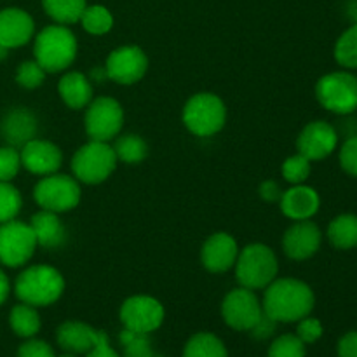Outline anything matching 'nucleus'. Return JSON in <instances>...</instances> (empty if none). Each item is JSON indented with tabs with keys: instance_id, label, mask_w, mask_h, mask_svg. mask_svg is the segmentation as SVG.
Listing matches in <instances>:
<instances>
[{
	"instance_id": "1",
	"label": "nucleus",
	"mask_w": 357,
	"mask_h": 357,
	"mask_svg": "<svg viewBox=\"0 0 357 357\" xmlns=\"http://www.w3.org/2000/svg\"><path fill=\"white\" fill-rule=\"evenodd\" d=\"M316 296L309 284L298 279L275 278L265 288L264 312L275 323H298L310 316Z\"/></svg>"
},
{
	"instance_id": "2",
	"label": "nucleus",
	"mask_w": 357,
	"mask_h": 357,
	"mask_svg": "<svg viewBox=\"0 0 357 357\" xmlns=\"http://www.w3.org/2000/svg\"><path fill=\"white\" fill-rule=\"evenodd\" d=\"M16 296L23 303L33 307H47L58 302L65 291L61 272L49 265H33L17 275L14 282Z\"/></svg>"
},
{
	"instance_id": "3",
	"label": "nucleus",
	"mask_w": 357,
	"mask_h": 357,
	"mask_svg": "<svg viewBox=\"0 0 357 357\" xmlns=\"http://www.w3.org/2000/svg\"><path fill=\"white\" fill-rule=\"evenodd\" d=\"M35 61L47 73H58L68 68L77 58V38L65 24L45 26L35 37Z\"/></svg>"
},
{
	"instance_id": "4",
	"label": "nucleus",
	"mask_w": 357,
	"mask_h": 357,
	"mask_svg": "<svg viewBox=\"0 0 357 357\" xmlns=\"http://www.w3.org/2000/svg\"><path fill=\"white\" fill-rule=\"evenodd\" d=\"M279 272V261L272 248L267 244L253 243L248 244L236 261L237 281L243 288L265 289Z\"/></svg>"
},
{
	"instance_id": "5",
	"label": "nucleus",
	"mask_w": 357,
	"mask_h": 357,
	"mask_svg": "<svg viewBox=\"0 0 357 357\" xmlns=\"http://www.w3.org/2000/svg\"><path fill=\"white\" fill-rule=\"evenodd\" d=\"M117 155L114 146L107 142H94L80 146L72 157V171L77 181L86 185L103 183L117 167Z\"/></svg>"
},
{
	"instance_id": "6",
	"label": "nucleus",
	"mask_w": 357,
	"mask_h": 357,
	"mask_svg": "<svg viewBox=\"0 0 357 357\" xmlns=\"http://www.w3.org/2000/svg\"><path fill=\"white\" fill-rule=\"evenodd\" d=\"M227 122V108L220 96L213 93H197L185 103L183 124L199 138L213 136L223 129Z\"/></svg>"
},
{
	"instance_id": "7",
	"label": "nucleus",
	"mask_w": 357,
	"mask_h": 357,
	"mask_svg": "<svg viewBox=\"0 0 357 357\" xmlns=\"http://www.w3.org/2000/svg\"><path fill=\"white\" fill-rule=\"evenodd\" d=\"M316 98L333 114H352L357 110V77L349 72L326 73L317 80Z\"/></svg>"
},
{
	"instance_id": "8",
	"label": "nucleus",
	"mask_w": 357,
	"mask_h": 357,
	"mask_svg": "<svg viewBox=\"0 0 357 357\" xmlns=\"http://www.w3.org/2000/svg\"><path fill=\"white\" fill-rule=\"evenodd\" d=\"M33 199L45 211H72L80 202V185L66 174H47L33 187Z\"/></svg>"
},
{
	"instance_id": "9",
	"label": "nucleus",
	"mask_w": 357,
	"mask_h": 357,
	"mask_svg": "<svg viewBox=\"0 0 357 357\" xmlns=\"http://www.w3.org/2000/svg\"><path fill=\"white\" fill-rule=\"evenodd\" d=\"M38 243L30 223L10 222L0 223V264L6 267H23L37 250Z\"/></svg>"
},
{
	"instance_id": "10",
	"label": "nucleus",
	"mask_w": 357,
	"mask_h": 357,
	"mask_svg": "<svg viewBox=\"0 0 357 357\" xmlns=\"http://www.w3.org/2000/svg\"><path fill=\"white\" fill-rule=\"evenodd\" d=\"M86 132L94 142H110L117 138L124 126V110L121 103L110 96L93 98L86 107Z\"/></svg>"
},
{
	"instance_id": "11",
	"label": "nucleus",
	"mask_w": 357,
	"mask_h": 357,
	"mask_svg": "<svg viewBox=\"0 0 357 357\" xmlns=\"http://www.w3.org/2000/svg\"><path fill=\"white\" fill-rule=\"evenodd\" d=\"M222 316L232 330L251 331L264 316V307L253 289L241 286L223 298Z\"/></svg>"
},
{
	"instance_id": "12",
	"label": "nucleus",
	"mask_w": 357,
	"mask_h": 357,
	"mask_svg": "<svg viewBox=\"0 0 357 357\" xmlns=\"http://www.w3.org/2000/svg\"><path fill=\"white\" fill-rule=\"evenodd\" d=\"M121 321L126 330L150 335L162 324L164 307L149 295H135L121 307Z\"/></svg>"
},
{
	"instance_id": "13",
	"label": "nucleus",
	"mask_w": 357,
	"mask_h": 357,
	"mask_svg": "<svg viewBox=\"0 0 357 357\" xmlns=\"http://www.w3.org/2000/svg\"><path fill=\"white\" fill-rule=\"evenodd\" d=\"M105 70L108 79L122 86L139 82L149 70V58L138 45H122L108 54Z\"/></svg>"
},
{
	"instance_id": "14",
	"label": "nucleus",
	"mask_w": 357,
	"mask_h": 357,
	"mask_svg": "<svg viewBox=\"0 0 357 357\" xmlns=\"http://www.w3.org/2000/svg\"><path fill=\"white\" fill-rule=\"evenodd\" d=\"M338 143V135L331 124L324 121H314L302 129L296 139L298 153L312 162V160L326 159L335 152Z\"/></svg>"
},
{
	"instance_id": "15",
	"label": "nucleus",
	"mask_w": 357,
	"mask_h": 357,
	"mask_svg": "<svg viewBox=\"0 0 357 357\" xmlns=\"http://www.w3.org/2000/svg\"><path fill=\"white\" fill-rule=\"evenodd\" d=\"M321 239H323V234L316 223L310 220H300L284 232L282 250L286 257L295 261L309 260L319 251Z\"/></svg>"
},
{
	"instance_id": "16",
	"label": "nucleus",
	"mask_w": 357,
	"mask_h": 357,
	"mask_svg": "<svg viewBox=\"0 0 357 357\" xmlns=\"http://www.w3.org/2000/svg\"><path fill=\"white\" fill-rule=\"evenodd\" d=\"M21 166L33 174L47 176L61 167L63 153L58 145L47 139L33 138L24 143L20 150Z\"/></svg>"
},
{
	"instance_id": "17",
	"label": "nucleus",
	"mask_w": 357,
	"mask_h": 357,
	"mask_svg": "<svg viewBox=\"0 0 357 357\" xmlns=\"http://www.w3.org/2000/svg\"><path fill=\"white\" fill-rule=\"evenodd\" d=\"M239 257L237 241L230 234L216 232L206 239L201 250V261L206 271L213 274H223L236 265Z\"/></svg>"
},
{
	"instance_id": "18",
	"label": "nucleus",
	"mask_w": 357,
	"mask_h": 357,
	"mask_svg": "<svg viewBox=\"0 0 357 357\" xmlns=\"http://www.w3.org/2000/svg\"><path fill=\"white\" fill-rule=\"evenodd\" d=\"M35 33L33 17L23 9L7 7L0 10V44L7 49L28 44Z\"/></svg>"
},
{
	"instance_id": "19",
	"label": "nucleus",
	"mask_w": 357,
	"mask_h": 357,
	"mask_svg": "<svg viewBox=\"0 0 357 357\" xmlns=\"http://www.w3.org/2000/svg\"><path fill=\"white\" fill-rule=\"evenodd\" d=\"M281 209L289 220H310L319 211L321 199L319 194L312 187H307L305 183L293 185L289 190L282 192L281 195Z\"/></svg>"
},
{
	"instance_id": "20",
	"label": "nucleus",
	"mask_w": 357,
	"mask_h": 357,
	"mask_svg": "<svg viewBox=\"0 0 357 357\" xmlns=\"http://www.w3.org/2000/svg\"><path fill=\"white\" fill-rule=\"evenodd\" d=\"M100 337V330H94L93 326L80 321H66L56 333L59 347L70 354H87L98 344Z\"/></svg>"
},
{
	"instance_id": "21",
	"label": "nucleus",
	"mask_w": 357,
	"mask_h": 357,
	"mask_svg": "<svg viewBox=\"0 0 357 357\" xmlns=\"http://www.w3.org/2000/svg\"><path fill=\"white\" fill-rule=\"evenodd\" d=\"M38 124L35 115L26 108H14L2 122V135L10 146H23L37 136Z\"/></svg>"
},
{
	"instance_id": "22",
	"label": "nucleus",
	"mask_w": 357,
	"mask_h": 357,
	"mask_svg": "<svg viewBox=\"0 0 357 357\" xmlns=\"http://www.w3.org/2000/svg\"><path fill=\"white\" fill-rule=\"evenodd\" d=\"M30 225L37 237L38 246L45 250H58L66 243V229L59 220L58 213L42 209L31 216Z\"/></svg>"
},
{
	"instance_id": "23",
	"label": "nucleus",
	"mask_w": 357,
	"mask_h": 357,
	"mask_svg": "<svg viewBox=\"0 0 357 357\" xmlns=\"http://www.w3.org/2000/svg\"><path fill=\"white\" fill-rule=\"evenodd\" d=\"M58 93L66 107L72 110H80L93 101V84L84 73L68 72L59 79Z\"/></svg>"
},
{
	"instance_id": "24",
	"label": "nucleus",
	"mask_w": 357,
	"mask_h": 357,
	"mask_svg": "<svg viewBox=\"0 0 357 357\" xmlns=\"http://www.w3.org/2000/svg\"><path fill=\"white\" fill-rule=\"evenodd\" d=\"M328 239L337 250H352L357 246V216L340 215L328 227Z\"/></svg>"
},
{
	"instance_id": "25",
	"label": "nucleus",
	"mask_w": 357,
	"mask_h": 357,
	"mask_svg": "<svg viewBox=\"0 0 357 357\" xmlns=\"http://www.w3.org/2000/svg\"><path fill=\"white\" fill-rule=\"evenodd\" d=\"M10 328L14 333L21 338H31L40 330V316L37 312V307L28 305L21 302L20 305L13 307L9 316Z\"/></svg>"
},
{
	"instance_id": "26",
	"label": "nucleus",
	"mask_w": 357,
	"mask_h": 357,
	"mask_svg": "<svg viewBox=\"0 0 357 357\" xmlns=\"http://www.w3.org/2000/svg\"><path fill=\"white\" fill-rule=\"evenodd\" d=\"M44 10L49 17L58 24H73L80 21L84 9H86V0H42Z\"/></svg>"
},
{
	"instance_id": "27",
	"label": "nucleus",
	"mask_w": 357,
	"mask_h": 357,
	"mask_svg": "<svg viewBox=\"0 0 357 357\" xmlns=\"http://www.w3.org/2000/svg\"><path fill=\"white\" fill-rule=\"evenodd\" d=\"M183 357H229V354L223 342L216 335L202 331L187 342Z\"/></svg>"
},
{
	"instance_id": "28",
	"label": "nucleus",
	"mask_w": 357,
	"mask_h": 357,
	"mask_svg": "<svg viewBox=\"0 0 357 357\" xmlns=\"http://www.w3.org/2000/svg\"><path fill=\"white\" fill-rule=\"evenodd\" d=\"M114 152L124 164H139L149 155V145L138 135H122L115 139Z\"/></svg>"
},
{
	"instance_id": "29",
	"label": "nucleus",
	"mask_w": 357,
	"mask_h": 357,
	"mask_svg": "<svg viewBox=\"0 0 357 357\" xmlns=\"http://www.w3.org/2000/svg\"><path fill=\"white\" fill-rule=\"evenodd\" d=\"M82 28L91 35H105L114 26V16L105 6H86L80 16Z\"/></svg>"
},
{
	"instance_id": "30",
	"label": "nucleus",
	"mask_w": 357,
	"mask_h": 357,
	"mask_svg": "<svg viewBox=\"0 0 357 357\" xmlns=\"http://www.w3.org/2000/svg\"><path fill=\"white\" fill-rule=\"evenodd\" d=\"M335 59L345 68H357V23L349 26L337 40Z\"/></svg>"
},
{
	"instance_id": "31",
	"label": "nucleus",
	"mask_w": 357,
	"mask_h": 357,
	"mask_svg": "<svg viewBox=\"0 0 357 357\" xmlns=\"http://www.w3.org/2000/svg\"><path fill=\"white\" fill-rule=\"evenodd\" d=\"M23 199L20 190L10 181H0V223L16 220L20 215Z\"/></svg>"
},
{
	"instance_id": "32",
	"label": "nucleus",
	"mask_w": 357,
	"mask_h": 357,
	"mask_svg": "<svg viewBox=\"0 0 357 357\" xmlns=\"http://www.w3.org/2000/svg\"><path fill=\"white\" fill-rule=\"evenodd\" d=\"M121 344L124 347V357H160L153 352L149 335L126 330L121 333Z\"/></svg>"
},
{
	"instance_id": "33",
	"label": "nucleus",
	"mask_w": 357,
	"mask_h": 357,
	"mask_svg": "<svg viewBox=\"0 0 357 357\" xmlns=\"http://www.w3.org/2000/svg\"><path fill=\"white\" fill-rule=\"evenodd\" d=\"M310 174V160L303 157L302 153L288 157L282 164V176L286 181L293 185H302Z\"/></svg>"
},
{
	"instance_id": "34",
	"label": "nucleus",
	"mask_w": 357,
	"mask_h": 357,
	"mask_svg": "<svg viewBox=\"0 0 357 357\" xmlns=\"http://www.w3.org/2000/svg\"><path fill=\"white\" fill-rule=\"evenodd\" d=\"M268 357H305V344L296 335H282L272 342Z\"/></svg>"
},
{
	"instance_id": "35",
	"label": "nucleus",
	"mask_w": 357,
	"mask_h": 357,
	"mask_svg": "<svg viewBox=\"0 0 357 357\" xmlns=\"http://www.w3.org/2000/svg\"><path fill=\"white\" fill-rule=\"evenodd\" d=\"M45 70L38 65L35 59L31 61H23L17 66L16 72V82L24 89H37L44 84L45 80Z\"/></svg>"
},
{
	"instance_id": "36",
	"label": "nucleus",
	"mask_w": 357,
	"mask_h": 357,
	"mask_svg": "<svg viewBox=\"0 0 357 357\" xmlns=\"http://www.w3.org/2000/svg\"><path fill=\"white\" fill-rule=\"evenodd\" d=\"M21 169L20 150L14 146L0 149V181H13Z\"/></svg>"
},
{
	"instance_id": "37",
	"label": "nucleus",
	"mask_w": 357,
	"mask_h": 357,
	"mask_svg": "<svg viewBox=\"0 0 357 357\" xmlns=\"http://www.w3.org/2000/svg\"><path fill=\"white\" fill-rule=\"evenodd\" d=\"M296 337L303 342V344H314L323 337V324L319 319L314 317H303L298 321V328H296Z\"/></svg>"
},
{
	"instance_id": "38",
	"label": "nucleus",
	"mask_w": 357,
	"mask_h": 357,
	"mask_svg": "<svg viewBox=\"0 0 357 357\" xmlns=\"http://www.w3.org/2000/svg\"><path fill=\"white\" fill-rule=\"evenodd\" d=\"M340 164L345 173L357 178V136H351L342 145Z\"/></svg>"
},
{
	"instance_id": "39",
	"label": "nucleus",
	"mask_w": 357,
	"mask_h": 357,
	"mask_svg": "<svg viewBox=\"0 0 357 357\" xmlns=\"http://www.w3.org/2000/svg\"><path fill=\"white\" fill-rule=\"evenodd\" d=\"M17 357H56L51 345L44 340H28L17 351Z\"/></svg>"
},
{
	"instance_id": "40",
	"label": "nucleus",
	"mask_w": 357,
	"mask_h": 357,
	"mask_svg": "<svg viewBox=\"0 0 357 357\" xmlns=\"http://www.w3.org/2000/svg\"><path fill=\"white\" fill-rule=\"evenodd\" d=\"M338 357H357V331H349L340 338Z\"/></svg>"
},
{
	"instance_id": "41",
	"label": "nucleus",
	"mask_w": 357,
	"mask_h": 357,
	"mask_svg": "<svg viewBox=\"0 0 357 357\" xmlns=\"http://www.w3.org/2000/svg\"><path fill=\"white\" fill-rule=\"evenodd\" d=\"M86 357H121V356H119L117 352L112 349L107 333H105V331H101L100 340H98V344L94 345L89 352H87Z\"/></svg>"
},
{
	"instance_id": "42",
	"label": "nucleus",
	"mask_w": 357,
	"mask_h": 357,
	"mask_svg": "<svg viewBox=\"0 0 357 357\" xmlns=\"http://www.w3.org/2000/svg\"><path fill=\"white\" fill-rule=\"evenodd\" d=\"M260 195H261V199H264V201L275 202V201H281L282 190H281V187L275 183V181L267 180V181H264V183H261Z\"/></svg>"
},
{
	"instance_id": "43",
	"label": "nucleus",
	"mask_w": 357,
	"mask_h": 357,
	"mask_svg": "<svg viewBox=\"0 0 357 357\" xmlns=\"http://www.w3.org/2000/svg\"><path fill=\"white\" fill-rule=\"evenodd\" d=\"M275 324H278V323H275V321H272L271 317H268L267 314L264 312V316H261V319L258 321L257 326H255L253 330H251V333H253L257 338H267L268 335H271L272 331H274Z\"/></svg>"
},
{
	"instance_id": "44",
	"label": "nucleus",
	"mask_w": 357,
	"mask_h": 357,
	"mask_svg": "<svg viewBox=\"0 0 357 357\" xmlns=\"http://www.w3.org/2000/svg\"><path fill=\"white\" fill-rule=\"evenodd\" d=\"M9 291H10L9 279H7V275L3 274V271L0 268V305H2V303L7 300V296H9Z\"/></svg>"
},
{
	"instance_id": "45",
	"label": "nucleus",
	"mask_w": 357,
	"mask_h": 357,
	"mask_svg": "<svg viewBox=\"0 0 357 357\" xmlns=\"http://www.w3.org/2000/svg\"><path fill=\"white\" fill-rule=\"evenodd\" d=\"M105 79H108V73H107V70H105V66L94 68L93 72H91L89 80H96V82H101V80H105Z\"/></svg>"
},
{
	"instance_id": "46",
	"label": "nucleus",
	"mask_w": 357,
	"mask_h": 357,
	"mask_svg": "<svg viewBox=\"0 0 357 357\" xmlns=\"http://www.w3.org/2000/svg\"><path fill=\"white\" fill-rule=\"evenodd\" d=\"M347 16L351 17L354 23H357V0H349L347 3Z\"/></svg>"
},
{
	"instance_id": "47",
	"label": "nucleus",
	"mask_w": 357,
	"mask_h": 357,
	"mask_svg": "<svg viewBox=\"0 0 357 357\" xmlns=\"http://www.w3.org/2000/svg\"><path fill=\"white\" fill-rule=\"evenodd\" d=\"M7 51H9V49H7L6 45L0 44V61H2V59H6V58H7Z\"/></svg>"
},
{
	"instance_id": "48",
	"label": "nucleus",
	"mask_w": 357,
	"mask_h": 357,
	"mask_svg": "<svg viewBox=\"0 0 357 357\" xmlns=\"http://www.w3.org/2000/svg\"><path fill=\"white\" fill-rule=\"evenodd\" d=\"M61 357H75V356H72V354H63Z\"/></svg>"
}]
</instances>
